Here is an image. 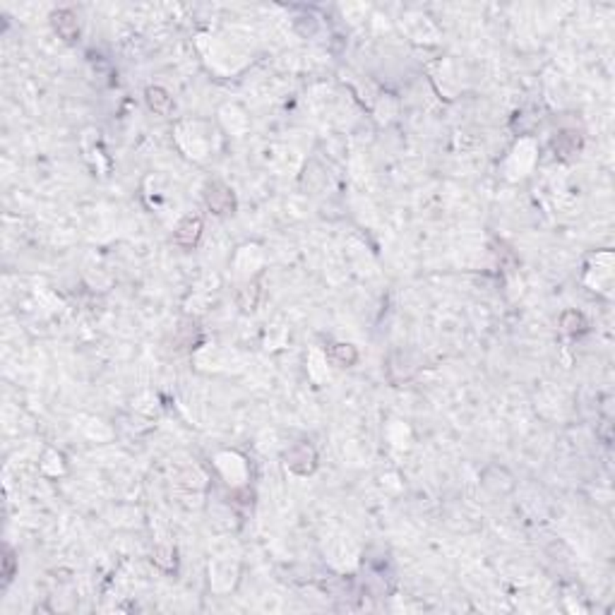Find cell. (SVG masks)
<instances>
[{
	"mask_svg": "<svg viewBox=\"0 0 615 615\" xmlns=\"http://www.w3.org/2000/svg\"><path fill=\"white\" fill-rule=\"evenodd\" d=\"M204 200H207V207L216 214H228L233 209V192L221 183L209 185L204 192Z\"/></svg>",
	"mask_w": 615,
	"mask_h": 615,
	"instance_id": "6da1fadb",
	"label": "cell"
},
{
	"mask_svg": "<svg viewBox=\"0 0 615 615\" xmlns=\"http://www.w3.org/2000/svg\"><path fill=\"white\" fill-rule=\"evenodd\" d=\"M286 464H289L291 471L296 473H310L315 468V452L313 447L306 442L296 445L294 449H291L289 454H286Z\"/></svg>",
	"mask_w": 615,
	"mask_h": 615,
	"instance_id": "7a4b0ae2",
	"label": "cell"
},
{
	"mask_svg": "<svg viewBox=\"0 0 615 615\" xmlns=\"http://www.w3.org/2000/svg\"><path fill=\"white\" fill-rule=\"evenodd\" d=\"M562 327H565L567 332H582L584 330V318L579 313H575V310H570V313L562 315Z\"/></svg>",
	"mask_w": 615,
	"mask_h": 615,
	"instance_id": "8992f818",
	"label": "cell"
},
{
	"mask_svg": "<svg viewBox=\"0 0 615 615\" xmlns=\"http://www.w3.org/2000/svg\"><path fill=\"white\" fill-rule=\"evenodd\" d=\"M147 101L156 113H166L171 108V97L161 89V87H149L147 89Z\"/></svg>",
	"mask_w": 615,
	"mask_h": 615,
	"instance_id": "5b68a950",
	"label": "cell"
},
{
	"mask_svg": "<svg viewBox=\"0 0 615 615\" xmlns=\"http://www.w3.org/2000/svg\"><path fill=\"white\" fill-rule=\"evenodd\" d=\"M335 356L342 363H347V366L356 363V359H359V354H356V349L351 347V344H337V347H335Z\"/></svg>",
	"mask_w": 615,
	"mask_h": 615,
	"instance_id": "52a82bcc",
	"label": "cell"
},
{
	"mask_svg": "<svg viewBox=\"0 0 615 615\" xmlns=\"http://www.w3.org/2000/svg\"><path fill=\"white\" fill-rule=\"evenodd\" d=\"M200 233H202V219L200 216H187L183 224L178 226V231H175V243L183 245V248H192V245L200 241Z\"/></svg>",
	"mask_w": 615,
	"mask_h": 615,
	"instance_id": "3957f363",
	"label": "cell"
},
{
	"mask_svg": "<svg viewBox=\"0 0 615 615\" xmlns=\"http://www.w3.org/2000/svg\"><path fill=\"white\" fill-rule=\"evenodd\" d=\"M54 27L56 32L61 34L66 41H75L80 34V27H77V20H75V15L70 13V10H58V13H54Z\"/></svg>",
	"mask_w": 615,
	"mask_h": 615,
	"instance_id": "277c9868",
	"label": "cell"
}]
</instances>
